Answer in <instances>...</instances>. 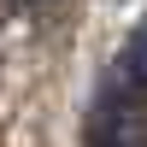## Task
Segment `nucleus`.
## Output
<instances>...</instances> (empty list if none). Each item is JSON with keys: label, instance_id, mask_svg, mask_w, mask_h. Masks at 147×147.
<instances>
[{"label": "nucleus", "instance_id": "1", "mask_svg": "<svg viewBox=\"0 0 147 147\" xmlns=\"http://www.w3.org/2000/svg\"><path fill=\"white\" fill-rule=\"evenodd\" d=\"M118 71H124L129 88H147V24L124 41V59H118Z\"/></svg>", "mask_w": 147, "mask_h": 147}]
</instances>
